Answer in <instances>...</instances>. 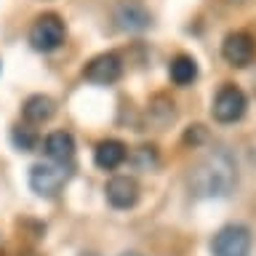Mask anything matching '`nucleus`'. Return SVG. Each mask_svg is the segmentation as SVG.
<instances>
[{"label": "nucleus", "mask_w": 256, "mask_h": 256, "mask_svg": "<svg viewBox=\"0 0 256 256\" xmlns=\"http://www.w3.org/2000/svg\"><path fill=\"white\" fill-rule=\"evenodd\" d=\"M67 179H70L67 166H59V163H35L30 168V187L40 198L59 195V190L64 187Z\"/></svg>", "instance_id": "nucleus-2"}, {"label": "nucleus", "mask_w": 256, "mask_h": 256, "mask_svg": "<svg viewBox=\"0 0 256 256\" xmlns=\"http://www.w3.org/2000/svg\"><path fill=\"white\" fill-rule=\"evenodd\" d=\"M123 256H139V254H123Z\"/></svg>", "instance_id": "nucleus-16"}, {"label": "nucleus", "mask_w": 256, "mask_h": 256, "mask_svg": "<svg viewBox=\"0 0 256 256\" xmlns=\"http://www.w3.org/2000/svg\"><path fill=\"white\" fill-rule=\"evenodd\" d=\"M158 163V158H155V150L152 147H139L136 150V166L139 168H152Z\"/></svg>", "instance_id": "nucleus-15"}, {"label": "nucleus", "mask_w": 256, "mask_h": 256, "mask_svg": "<svg viewBox=\"0 0 256 256\" xmlns=\"http://www.w3.org/2000/svg\"><path fill=\"white\" fill-rule=\"evenodd\" d=\"M246 107H248V102H246V94L240 91L238 86H222L219 88V94H216V99H214V118L219 120V123H235V120H240L246 115Z\"/></svg>", "instance_id": "nucleus-5"}, {"label": "nucleus", "mask_w": 256, "mask_h": 256, "mask_svg": "<svg viewBox=\"0 0 256 256\" xmlns=\"http://www.w3.org/2000/svg\"><path fill=\"white\" fill-rule=\"evenodd\" d=\"M222 56L232 67H248L256 59V43L248 32H230L222 43Z\"/></svg>", "instance_id": "nucleus-6"}, {"label": "nucleus", "mask_w": 256, "mask_h": 256, "mask_svg": "<svg viewBox=\"0 0 256 256\" xmlns=\"http://www.w3.org/2000/svg\"><path fill=\"white\" fill-rule=\"evenodd\" d=\"M104 195L112 208H131L139 200V184L131 176H112L104 187Z\"/></svg>", "instance_id": "nucleus-8"}, {"label": "nucleus", "mask_w": 256, "mask_h": 256, "mask_svg": "<svg viewBox=\"0 0 256 256\" xmlns=\"http://www.w3.org/2000/svg\"><path fill=\"white\" fill-rule=\"evenodd\" d=\"M120 75H123V64H120L118 54H99L83 70V78L96 86H110L115 80H120Z\"/></svg>", "instance_id": "nucleus-7"}, {"label": "nucleus", "mask_w": 256, "mask_h": 256, "mask_svg": "<svg viewBox=\"0 0 256 256\" xmlns=\"http://www.w3.org/2000/svg\"><path fill=\"white\" fill-rule=\"evenodd\" d=\"M168 75H171V80L176 86H190L192 80L198 78V62L192 59V56H187V54L174 56L171 67H168Z\"/></svg>", "instance_id": "nucleus-13"}, {"label": "nucleus", "mask_w": 256, "mask_h": 256, "mask_svg": "<svg viewBox=\"0 0 256 256\" xmlns=\"http://www.w3.org/2000/svg\"><path fill=\"white\" fill-rule=\"evenodd\" d=\"M214 256H251V232L243 224H227L214 235Z\"/></svg>", "instance_id": "nucleus-4"}, {"label": "nucleus", "mask_w": 256, "mask_h": 256, "mask_svg": "<svg viewBox=\"0 0 256 256\" xmlns=\"http://www.w3.org/2000/svg\"><path fill=\"white\" fill-rule=\"evenodd\" d=\"M128 158V152H126V144L123 142H118V139H104L96 144V150H94V160H96V166L104 168V171H115L118 166H123V160Z\"/></svg>", "instance_id": "nucleus-11"}, {"label": "nucleus", "mask_w": 256, "mask_h": 256, "mask_svg": "<svg viewBox=\"0 0 256 256\" xmlns=\"http://www.w3.org/2000/svg\"><path fill=\"white\" fill-rule=\"evenodd\" d=\"M11 142L19 147L22 152H32L38 147V136L30 131V128H22V126H16L14 131H11Z\"/></svg>", "instance_id": "nucleus-14"}, {"label": "nucleus", "mask_w": 256, "mask_h": 256, "mask_svg": "<svg viewBox=\"0 0 256 256\" xmlns=\"http://www.w3.org/2000/svg\"><path fill=\"white\" fill-rule=\"evenodd\" d=\"M83 256H94V254H83Z\"/></svg>", "instance_id": "nucleus-17"}, {"label": "nucleus", "mask_w": 256, "mask_h": 256, "mask_svg": "<svg viewBox=\"0 0 256 256\" xmlns=\"http://www.w3.org/2000/svg\"><path fill=\"white\" fill-rule=\"evenodd\" d=\"M56 112V104L51 96H43V94H35V96H30L27 102H24V107H22V115L27 123H46V120H51V115Z\"/></svg>", "instance_id": "nucleus-12"}, {"label": "nucleus", "mask_w": 256, "mask_h": 256, "mask_svg": "<svg viewBox=\"0 0 256 256\" xmlns=\"http://www.w3.org/2000/svg\"><path fill=\"white\" fill-rule=\"evenodd\" d=\"M115 22L120 30L126 32H139L150 27V11L144 8L139 0H123L115 8Z\"/></svg>", "instance_id": "nucleus-9"}, {"label": "nucleus", "mask_w": 256, "mask_h": 256, "mask_svg": "<svg viewBox=\"0 0 256 256\" xmlns=\"http://www.w3.org/2000/svg\"><path fill=\"white\" fill-rule=\"evenodd\" d=\"M64 22L59 19L56 14H43V16H38L35 24H32V30H30V43L35 51H56L62 43H64Z\"/></svg>", "instance_id": "nucleus-3"}, {"label": "nucleus", "mask_w": 256, "mask_h": 256, "mask_svg": "<svg viewBox=\"0 0 256 256\" xmlns=\"http://www.w3.org/2000/svg\"><path fill=\"white\" fill-rule=\"evenodd\" d=\"M46 155L59 166H70L72 158H75V139L67 131H54L46 136Z\"/></svg>", "instance_id": "nucleus-10"}, {"label": "nucleus", "mask_w": 256, "mask_h": 256, "mask_svg": "<svg viewBox=\"0 0 256 256\" xmlns=\"http://www.w3.org/2000/svg\"><path fill=\"white\" fill-rule=\"evenodd\" d=\"M238 168L227 150H211L190 171V190L198 198H224L235 190Z\"/></svg>", "instance_id": "nucleus-1"}]
</instances>
